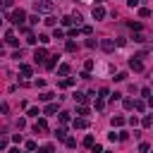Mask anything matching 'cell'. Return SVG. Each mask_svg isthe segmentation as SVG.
<instances>
[{
	"label": "cell",
	"mask_w": 153,
	"mask_h": 153,
	"mask_svg": "<svg viewBox=\"0 0 153 153\" xmlns=\"http://www.w3.org/2000/svg\"><path fill=\"white\" fill-rule=\"evenodd\" d=\"M45 57H50L45 48H36V50H33V60H36V62H45Z\"/></svg>",
	"instance_id": "cell-3"
},
{
	"label": "cell",
	"mask_w": 153,
	"mask_h": 153,
	"mask_svg": "<svg viewBox=\"0 0 153 153\" xmlns=\"http://www.w3.org/2000/svg\"><path fill=\"white\" fill-rule=\"evenodd\" d=\"M151 153H153V151H151Z\"/></svg>",
	"instance_id": "cell-54"
},
{
	"label": "cell",
	"mask_w": 153,
	"mask_h": 153,
	"mask_svg": "<svg viewBox=\"0 0 153 153\" xmlns=\"http://www.w3.org/2000/svg\"><path fill=\"white\" fill-rule=\"evenodd\" d=\"M57 74H60V76H67V74H69V65H60V67H57Z\"/></svg>",
	"instance_id": "cell-13"
},
{
	"label": "cell",
	"mask_w": 153,
	"mask_h": 153,
	"mask_svg": "<svg viewBox=\"0 0 153 153\" xmlns=\"http://www.w3.org/2000/svg\"><path fill=\"white\" fill-rule=\"evenodd\" d=\"M38 115H41L38 108H29V117H38Z\"/></svg>",
	"instance_id": "cell-32"
},
{
	"label": "cell",
	"mask_w": 153,
	"mask_h": 153,
	"mask_svg": "<svg viewBox=\"0 0 153 153\" xmlns=\"http://www.w3.org/2000/svg\"><path fill=\"white\" fill-rule=\"evenodd\" d=\"M38 98H41V100H50V98H53V93H50V91H45V93H41Z\"/></svg>",
	"instance_id": "cell-38"
},
{
	"label": "cell",
	"mask_w": 153,
	"mask_h": 153,
	"mask_svg": "<svg viewBox=\"0 0 153 153\" xmlns=\"http://www.w3.org/2000/svg\"><path fill=\"white\" fill-rule=\"evenodd\" d=\"M76 115H79V117H88V108H86V105H79V108H76Z\"/></svg>",
	"instance_id": "cell-14"
},
{
	"label": "cell",
	"mask_w": 153,
	"mask_h": 153,
	"mask_svg": "<svg viewBox=\"0 0 153 153\" xmlns=\"http://www.w3.org/2000/svg\"><path fill=\"white\" fill-rule=\"evenodd\" d=\"M57 60H60V55H50V57L45 60V67H48V69H53V67L57 65Z\"/></svg>",
	"instance_id": "cell-10"
},
{
	"label": "cell",
	"mask_w": 153,
	"mask_h": 153,
	"mask_svg": "<svg viewBox=\"0 0 153 153\" xmlns=\"http://www.w3.org/2000/svg\"><path fill=\"white\" fill-rule=\"evenodd\" d=\"M103 153H110V151H103Z\"/></svg>",
	"instance_id": "cell-52"
},
{
	"label": "cell",
	"mask_w": 153,
	"mask_h": 153,
	"mask_svg": "<svg viewBox=\"0 0 153 153\" xmlns=\"http://www.w3.org/2000/svg\"><path fill=\"white\" fill-rule=\"evenodd\" d=\"M60 122H62V124H67V122H69V112H65V110H62V112H60Z\"/></svg>",
	"instance_id": "cell-24"
},
{
	"label": "cell",
	"mask_w": 153,
	"mask_h": 153,
	"mask_svg": "<svg viewBox=\"0 0 153 153\" xmlns=\"http://www.w3.org/2000/svg\"><path fill=\"white\" fill-rule=\"evenodd\" d=\"M91 14H93V19H103V17H105V7H103V5L98 2V5H93Z\"/></svg>",
	"instance_id": "cell-4"
},
{
	"label": "cell",
	"mask_w": 153,
	"mask_h": 153,
	"mask_svg": "<svg viewBox=\"0 0 153 153\" xmlns=\"http://www.w3.org/2000/svg\"><path fill=\"white\" fill-rule=\"evenodd\" d=\"M96 45H98L96 38H88V41H86V48H96Z\"/></svg>",
	"instance_id": "cell-36"
},
{
	"label": "cell",
	"mask_w": 153,
	"mask_h": 153,
	"mask_svg": "<svg viewBox=\"0 0 153 153\" xmlns=\"http://www.w3.org/2000/svg\"><path fill=\"white\" fill-rule=\"evenodd\" d=\"M65 48H67L69 53H74V50H76V43H74V41H67V45H65Z\"/></svg>",
	"instance_id": "cell-28"
},
{
	"label": "cell",
	"mask_w": 153,
	"mask_h": 153,
	"mask_svg": "<svg viewBox=\"0 0 153 153\" xmlns=\"http://www.w3.org/2000/svg\"><path fill=\"white\" fill-rule=\"evenodd\" d=\"M38 41H41V43H48V41H50V36H45V33H41V36H38Z\"/></svg>",
	"instance_id": "cell-44"
},
{
	"label": "cell",
	"mask_w": 153,
	"mask_h": 153,
	"mask_svg": "<svg viewBox=\"0 0 153 153\" xmlns=\"http://www.w3.org/2000/svg\"><path fill=\"white\" fill-rule=\"evenodd\" d=\"M5 19H10V22H14L17 26H24V19H26V12H24V10H14L12 14H7V12H5Z\"/></svg>",
	"instance_id": "cell-1"
},
{
	"label": "cell",
	"mask_w": 153,
	"mask_h": 153,
	"mask_svg": "<svg viewBox=\"0 0 153 153\" xmlns=\"http://www.w3.org/2000/svg\"><path fill=\"white\" fill-rule=\"evenodd\" d=\"M134 108H136L139 112H143V108H146V105H143V100H134Z\"/></svg>",
	"instance_id": "cell-31"
},
{
	"label": "cell",
	"mask_w": 153,
	"mask_h": 153,
	"mask_svg": "<svg viewBox=\"0 0 153 153\" xmlns=\"http://www.w3.org/2000/svg\"><path fill=\"white\" fill-rule=\"evenodd\" d=\"M84 146H88V148H93V136H91V134H88V136L84 139Z\"/></svg>",
	"instance_id": "cell-33"
},
{
	"label": "cell",
	"mask_w": 153,
	"mask_h": 153,
	"mask_svg": "<svg viewBox=\"0 0 153 153\" xmlns=\"http://www.w3.org/2000/svg\"><path fill=\"white\" fill-rule=\"evenodd\" d=\"M139 151H141V153H146V151H151V146H148V143H139Z\"/></svg>",
	"instance_id": "cell-42"
},
{
	"label": "cell",
	"mask_w": 153,
	"mask_h": 153,
	"mask_svg": "<svg viewBox=\"0 0 153 153\" xmlns=\"http://www.w3.org/2000/svg\"><path fill=\"white\" fill-rule=\"evenodd\" d=\"M141 124H143V127H151V124H153V117H151V115H146V117L141 120Z\"/></svg>",
	"instance_id": "cell-25"
},
{
	"label": "cell",
	"mask_w": 153,
	"mask_h": 153,
	"mask_svg": "<svg viewBox=\"0 0 153 153\" xmlns=\"http://www.w3.org/2000/svg\"><path fill=\"white\" fill-rule=\"evenodd\" d=\"M148 105H151V108H153V96H151V98H148Z\"/></svg>",
	"instance_id": "cell-51"
},
{
	"label": "cell",
	"mask_w": 153,
	"mask_h": 153,
	"mask_svg": "<svg viewBox=\"0 0 153 153\" xmlns=\"http://www.w3.org/2000/svg\"><path fill=\"white\" fill-rule=\"evenodd\" d=\"M93 65H96L93 60H86V62H84V72H91V69H93Z\"/></svg>",
	"instance_id": "cell-23"
},
{
	"label": "cell",
	"mask_w": 153,
	"mask_h": 153,
	"mask_svg": "<svg viewBox=\"0 0 153 153\" xmlns=\"http://www.w3.org/2000/svg\"><path fill=\"white\" fill-rule=\"evenodd\" d=\"M79 33H81V29H76V26H74V29H69V31H67V36H69V38H76V36H79Z\"/></svg>",
	"instance_id": "cell-17"
},
{
	"label": "cell",
	"mask_w": 153,
	"mask_h": 153,
	"mask_svg": "<svg viewBox=\"0 0 153 153\" xmlns=\"http://www.w3.org/2000/svg\"><path fill=\"white\" fill-rule=\"evenodd\" d=\"M91 31H93L91 26H81V33H86V36H91Z\"/></svg>",
	"instance_id": "cell-43"
},
{
	"label": "cell",
	"mask_w": 153,
	"mask_h": 153,
	"mask_svg": "<svg viewBox=\"0 0 153 153\" xmlns=\"http://www.w3.org/2000/svg\"><path fill=\"white\" fill-rule=\"evenodd\" d=\"M55 112H57V103H48L43 108V115H55Z\"/></svg>",
	"instance_id": "cell-8"
},
{
	"label": "cell",
	"mask_w": 153,
	"mask_h": 153,
	"mask_svg": "<svg viewBox=\"0 0 153 153\" xmlns=\"http://www.w3.org/2000/svg\"><path fill=\"white\" fill-rule=\"evenodd\" d=\"M100 48H103L105 53H112V50H115V41H110V38H103V41H100Z\"/></svg>",
	"instance_id": "cell-5"
},
{
	"label": "cell",
	"mask_w": 153,
	"mask_h": 153,
	"mask_svg": "<svg viewBox=\"0 0 153 153\" xmlns=\"http://www.w3.org/2000/svg\"><path fill=\"white\" fill-rule=\"evenodd\" d=\"M19 72H22V76H31V72H33V69H31L29 65H19Z\"/></svg>",
	"instance_id": "cell-11"
},
{
	"label": "cell",
	"mask_w": 153,
	"mask_h": 153,
	"mask_svg": "<svg viewBox=\"0 0 153 153\" xmlns=\"http://www.w3.org/2000/svg\"><path fill=\"white\" fill-rule=\"evenodd\" d=\"M0 148H2V151L7 148V136H2V139H0Z\"/></svg>",
	"instance_id": "cell-46"
},
{
	"label": "cell",
	"mask_w": 153,
	"mask_h": 153,
	"mask_svg": "<svg viewBox=\"0 0 153 153\" xmlns=\"http://www.w3.org/2000/svg\"><path fill=\"white\" fill-rule=\"evenodd\" d=\"M7 153H19V148H10V151H7Z\"/></svg>",
	"instance_id": "cell-50"
},
{
	"label": "cell",
	"mask_w": 153,
	"mask_h": 153,
	"mask_svg": "<svg viewBox=\"0 0 153 153\" xmlns=\"http://www.w3.org/2000/svg\"><path fill=\"white\" fill-rule=\"evenodd\" d=\"M33 129H36V134H38V131H48V122H45V120H38V122L33 124Z\"/></svg>",
	"instance_id": "cell-9"
},
{
	"label": "cell",
	"mask_w": 153,
	"mask_h": 153,
	"mask_svg": "<svg viewBox=\"0 0 153 153\" xmlns=\"http://www.w3.org/2000/svg\"><path fill=\"white\" fill-rule=\"evenodd\" d=\"M139 17H151V10H148V7H141V10H139Z\"/></svg>",
	"instance_id": "cell-26"
},
{
	"label": "cell",
	"mask_w": 153,
	"mask_h": 153,
	"mask_svg": "<svg viewBox=\"0 0 153 153\" xmlns=\"http://www.w3.org/2000/svg\"><path fill=\"white\" fill-rule=\"evenodd\" d=\"M12 5H14V0H2V7H5V12H7Z\"/></svg>",
	"instance_id": "cell-39"
},
{
	"label": "cell",
	"mask_w": 153,
	"mask_h": 153,
	"mask_svg": "<svg viewBox=\"0 0 153 153\" xmlns=\"http://www.w3.org/2000/svg\"><path fill=\"white\" fill-rule=\"evenodd\" d=\"M36 2H38V0H36Z\"/></svg>",
	"instance_id": "cell-53"
},
{
	"label": "cell",
	"mask_w": 153,
	"mask_h": 153,
	"mask_svg": "<svg viewBox=\"0 0 153 153\" xmlns=\"http://www.w3.org/2000/svg\"><path fill=\"white\" fill-rule=\"evenodd\" d=\"M129 67H131V69H134V72H141V69H143V62H141V60H139V57H136V55H134V57H131V60H129Z\"/></svg>",
	"instance_id": "cell-6"
},
{
	"label": "cell",
	"mask_w": 153,
	"mask_h": 153,
	"mask_svg": "<svg viewBox=\"0 0 153 153\" xmlns=\"http://www.w3.org/2000/svg\"><path fill=\"white\" fill-rule=\"evenodd\" d=\"M91 153H103V148H100V146H98V143H96V146H93V148H91Z\"/></svg>",
	"instance_id": "cell-48"
},
{
	"label": "cell",
	"mask_w": 153,
	"mask_h": 153,
	"mask_svg": "<svg viewBox=\"0 0 153 153\" xmlns=\"http://www.w3.org/2000/svg\"><path fill=\"white\" fill-rule=\"evenodd\" d=\"M43 22H45V26H55V17H45Z\"/></svg>",
	"instance_id": "cell-35"
},
{
	"label": "cell",
	"mask_w": 153,
	"mask_h": 153,
	"mask_svg": "<svg viewBox=\"0 0 153 153\" xmlns=\"http://www.w3.org/2000/svg\"><path fill=\"white\" fill-rule=\"evenodd\" d=\"M124 108H127V110L134 108V100H131V98H124Z\"/></svg>",
	"instance_id": "cell-41"
},
{
	"label": "cell",
	"mask_w": 153,
	"mask_h": 153,
	"mask_svg": "<svg viewBox=\"0 0 153 153\" xmlns=\"http://www.w3.org/2000/svg\"><path fill=\"white\" fill-rule=\"evenodd\" d=\"M26 148L29 151H36V141H26Z\"/></svg>",
	"instance_id": "cell-47"
},
{
	"label": "cell",
	"mask_w": 153,
	"mask_h": 153,
	"mask_svg": "<svg viewBox=\"0 0 153 153\" xmlns=\"http://www.w3.org/2000/svg\"><path fill=\"white\" fill-rule=\"evenodd\" d=\"M74 127H76V129H86V127H88V120H86V117H74Z\"/></svg>",
	"instance_id": "cell-7"
},
{
	"label": "cell",
	"mask_w": 153,
	"mask_h": 153,
	"mask_svg": "<svg viewBox=\"0 0 153 153\" xmlns=\"http://www.w3.org/2000/svg\"><path fill=\"white\" fill-rule=\"evenodd\" d=\"M131 38H134V41H136V43H143V41H146V36H143V33H134V36H131Z\"/></svg>",
	"instance_id": "cell-27"
},
{
	"label": "cell",
	"mask_w": 153,
	"mask_h": 153,
	"mask_svg": "<svg viewBox=\"0 0 153 153\" xmlns=\"http://www.w3.org/2000/svg\"><path fill=\"white\" fill-rule=\"evenodd\" d=\"M65 36H67V33H65L62 29H55V31H53V38H65Z\"/></svg>",
	"instance_id": "cell-21"
},
{
	"label": "cell",
	"mask_w": 153,
	"mask_h": 153,
	"mask_svg": "<svg viewBox=\"0 0 153 153\" xmlns=\"http://www.w3.org/2000/svg\"><path fill=\"white\" fill-rule=\"evenodd\" d=\"M141 96L143 98H151V88H141Z\"/></svg>",
	"instance_id": "cell-45"
},
{
	"label": "cell",
	"mask_w": 153,
	"mask_h": 153,
	"mask_svg": "<svg viewBox=\"0 0 153 153\" xmlns=\"http://www.w3.org/2000/svg\"><path fill=\"white\" fill-rule=\"evenodd\" d=\"M36 41H38V36H36V33H26V43H31V45H33Z\"/></svg>",
	"instance_id": "cell-22"
},
{
	"label": "cell",
	"mask_w": 153,
	"mask_h": 153,
	"mask_svg": "<svg viewBox=\"0 0 153 153\" xmlns=\"http://www.w3.org/2000/svg\"><path fill=\"white\" fill-rule=\"evenodd\" d=\"M38 153H55V146L53 143H45L43 148H38Z\"/></svg>",
	"instance_id": "cell-15"
},
{
	"label": "cell",
	"mask_w": 153,
	"mask_h": 153,
	"mask_svg": "<svg viewBox=\"0 0 153 153\" xmlns=\"http://www.w3.org/2000/svg\"><path fill=\"white\" fill-rule=\"evenodd\" d=\"M53 7H55V5H53L50 0H38V2H36V12H45V14H48V12H53Z\"/></svg>",
	"instance_id": "cell-2"
},
{
	"label": "cell",
	"mask_w": 153,
	"mask_h": 153,
	"mask_svg": "<svg viewBox=\"0 0 153 153\" xmlns=\"http://www.w3.org/2000/svg\"><path fill=\"white\" fill-rule=\"evenodd\" d=\"M38 19H41V17H38V14H31V17H29V24H31V26H33V24H38Z\"/></svg>",
	"instance_id": "cell-34"
},
{
	"label": "cell",
	"mask_w": 153,
	"mask_h": 153,
	"mask_svg": "<svg viewBox=\"0 0 153 153\" xmlns=\"http://www.w3.org/2000/svg\"><path fill=\"white\" fill-rule=\"evenodd\" d=\"M129 26H131L134 31H141V24H139V22H129Z\"/></svg>",
	"instance_id": "cell-40"
},
{
	"label": "cell",
	"mask_w": 153,
	"mask_h": 153,
	"mask_svg": "<svg viewBox=\"0 0 153 153\" xmlns=\"http://www.w3.org/2000/svg\"><path fill=\"white\" fill-rule=\"evenodd\" d=\"M105 108V100L103 98H96V110H103Z\"/></svg>",
	"instance_id": "cell-30"
},
{
	"label": "cell",
	"mask_w": 153,
	"mask_h": 153,
	"mask_svg": "<svg viewBox=\"0 0 153 153\" xmlns=\"http://www.w3.org/2000/svg\"><path fill=\"white\" fill-rule=\"evenodd\" d=\"M124 79H127V72H117L115 74V81H124Z\"/></svg>",
	"instance_id": "cell-29"
},
{
	"label": "cell",
	"mask_w": 153,
	"mask_h": 153,
	"mask_svg": "<svg viewBox=\"0 0 153 153\" xmlns=\"http://www.w3.org/2000/svg\"><path fill=\"white\" fill-rule=\"evenodd\" d=\"M105 96H110V91H108V88H100V91H98V96H96V98H105Z\"/></svg>",
	"instance_id": "cell-37"
},
{
	"label": "cell",
	"mask_w": 153,
	"mask_h": 153,
	"mask_svg": "<svg viewBox=\"0 0 153 153\" xmlns=\"http://www.w3.org/2000/svg\"><path fill=\"white\" fill-rule=\"evenodd\" d=\"M65 146H67V148H74V146H76V139L67 136V139H65Z\"/></svg>",
	"instance_id": "cell-20"
},
{
	"label": "cell",
	"mask_w": 153,
	"mask_h": 153,
	"mask_svg": "<svg viewBox=\"0 0 153 153\" xmlns=\"http://www.w3.org/2000/svg\"><path fill=\"white\" fill-rule=\"evenodd\" d=\"M60 86H62V88H69V86H74V79H72V76H69V79H62Z\"/></svg>",
	"instance_id": "cell-16"
},
{
	"label": "cell",
	"mask_w": 153,
	"mask_h": 153,
	"mask_svg": "<svg viewBox=\"0 0 153 153\" xmlns=\"http://www.w3.org/2000/svg\"><path fill=\"white\" fill-rule=\"evenodd\" d=\"M55 136H57V139H67V134H65V127H57V129H55Z\"/></svg>",
	"instance_id": "cell-19"
},
{
	"label": "cell",
	"mask_w": 153,
	"mask_h": 153,
	"mask_svg": "<svg viewBox=\"0 0 153 153\" xmlns=\"http://www.w3.org/2000/svg\"><path fill=\"white\" fill-rule=\"evenodd\" d=\"M74 100H79V103H86V100H88V96H86V93H74Z\"/></svg>",
	"instance_id": "cell-18"
},
{
	"label": "cell",
	"mask_w": 153,
	"mask_h": 153,
	"mask_svg": "<svg viewBox=\"0 0 153 153\" xmlns=\"http://www.w3.org/2000/svg\"><path fill=\"white\" fill-rule=\"evenodd\" d=\"M127 5H129V7H136V5H139V0H127Z\"/></svg>",
	"instance_id": "cell-49"
},
{
	"label": "cell",
	"mask_w": 153,
	"mask_h": 153,
	"mask_svg": "<svg viewBox=\"0 0 153 153\" xmlns=\"http://www.w3.org/2000/svg\"><path fill=\"white\" fill-rule=\"evenodd\" d=\"M124 122H127V120H124L122 115H115V117H112V127H122Z\"/></svg>",
	"instance_id": "cell-12"
}]
</instances>
